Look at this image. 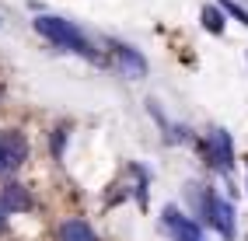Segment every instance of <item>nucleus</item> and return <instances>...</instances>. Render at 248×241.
Listing matches in <instances>:
<instances>
[{"label":"nucleus","mask_w":248,"mask_h":241,"mask_svg":"<svg viewBox=\"0 0 248 241\" xmlns=\"http://www.w3.org/2000/svg\"><path fill=\"white\" fill-rule=\"evenodd\" d=\"M35 31H39L42 39L56 42L60 49H67V53H77V56H84V60H98V53L91 49V42L80 35L70 21L56 18V14H39V18H35Z\"/></svg>","instance_id":"f257e3e1"},{"label":"nucleus","mask_w":248,"mask_h":241,"mask_svg":"<svg viewBox=\"0 0 248 241\" xmlns=\"http://www.w3.org/2000/svg\"><path fill=\"white\" fill-rule=\"evenodd\" d=\"M196 203H200L203 224H210V227L220 231L224 238H234V210H231L227 199H220L213 189H203V192H196Z\"/></svg>","instance_id":"f03ea898"},{"label":"nucleus","mask_w":248,"mask_h":241,"mask_svg":"<svg viewBox=\"0 0 248 241\" xmlns=\"http://www.w3.org/2000/svg\"><path fill=\"white\" fill-rule=\"evenodd\" d=\"M206 157H210V165L217 171H231V165H234V143H231L227 130H210V136H206Z\"/></svg>","instance_id":"7ed1b4c3"},{"label":"nucleus","mask_w":248,"mask_h":241,"mask_svg":"<svg viewBox=\"0 0 248 241\" xmlns=\"http://www.w3.org/2000/svg\"><path fill=\"white\" fill-rule=\"evenodd\" d=\"M0 157H4V168H18L28 161V140L18 130H4L0 133Z\"/></svg>","instance_id":"20e7f679"},{"label":"nucleus","mask_w":248,"mask_h":241,"mask_svg":"<svg viewBox=\"0 0 248 241\" xmlns=\"http://www.w3.org/2000/svg\"><path fill=\"white\" fill-rule=\"evenodd\" d=\"M0 206L11 210V213H28L31 210V196H28V189L21 182H7L0 189Z\"/></svg>","instance_id":"39448f33"},{"label":"nucleus","mask_w":248,"mask_h":241,"mask_svg":"<svg viewBox=\"0 0 248 241\" xmlns=\"http://www.w3.org/2000/svg\"><path fill=\"white\" fill-rule=\"evenodd\" d=\"M115 63H119V70L126 77H133V80H140L147 74V60L133 49V45H115Z\"/></svg>","instance_id":"423d86ee"},{"label":"nucleus","mask_w":248,"mask_h":241,"mask_svg":"<svg viewBox=\"0 0 248 241\" xmlns=\"http://www.w3.org/2000/svg\"><path fill=\"white\" fill-rule=\"evenodd\" d=\"M161 220H164V227H168L175 238H200V224H192L189 217H182L178 206H164Z\"/></svg>","instance_id":"0eeeda50"},{"label":"nucleus","mask_w":248,"mask_h":241,"mask_svg":"<svg viewBox=\"0 0 248 241\" xmlns=\"http://www.w3.org/2000/svg\"><path fill=\"white\" fill-rule=\"evenodd\" d=\"M60 241H98L88 220H67L60 231Z\"/></svg>","instance_id":"6e6552de"},{"label":"nucleus","mask_w":248,"mask_h":241,"mask_svg":"<svg viewBox=\"0 0 248 241\" xmlns=\"http://www.w3.org/2000/svg\"><path fill=\"white\" fill-rule=\"evenodd\" d=\"M200 18H203V28L213 31V35H220V31H224V7L220 4H206Z\"/></svg>","instance_id":"1a4fd4ad"},{"label":"nucleus","mask_w":248,"mask_h":241,"mask_svg":"<svg viewBox=\"0 0 248 241\" xmlns=\"http://www.w3.org/2000/svg\"><path fill=\"white\" fill-rule=\"evenodd\" d=\"M7 227V217H4V206H0V231Z\"/></svg>","instance_id":"9d476101"},{"label":"nucleus","mask_w":248,"mask_h":241,"mask_svg":"<svg viewBox=\"0 0 248 241\" xmlns=\"http://www.w3.org/2000/svg\"><path fill=\"white\" fill-rule=\"evenodd\" d=\"M245 185H248V157H245Z\"/></svg>","instance_id":"9b49d317"},{"label":"nucleus","mask_w":248,"mask_h":241,"mask_svg":"<svg viewBox=\"0 0 248 241\" xmlns=\"http://www.w3.org/2000/svg\"><path fill=\"white\" fill-rule=\"evenodd\" d=\"M175 241H200V238H175Z\"/></svg>","instance_id":"f8f14e48"},{"label":"nucleus","mask_w":248,"mask_h":241,"mask_svg":"<svg viewBox=\"0 0 248 241\" xmlns=\"http://www.w3.org/2000/svg\"><path fill=\"white\" fill-rule=\"evenodd\" d=\"M0 171H4V157H0Z\"/></svg>","instance_id":"ddd939ff"}]
</instances>
